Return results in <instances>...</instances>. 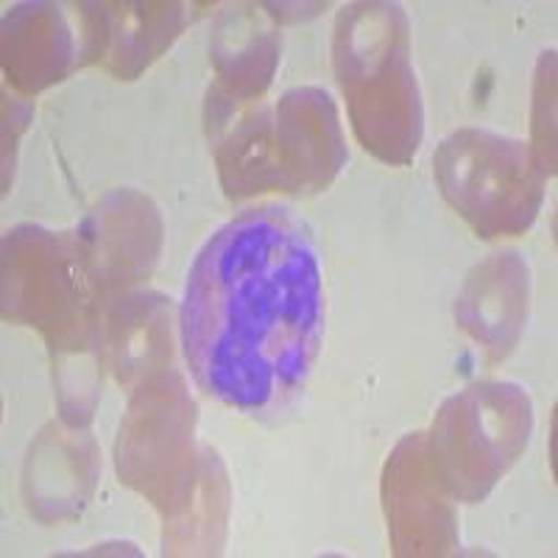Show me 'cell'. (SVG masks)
Segmentation results:
<instances>
[{"mask_svg": "<svg viewBox=\"0 0 558 558\" xmlns=\"http://www.w3.org/2000/svg\"><path fill=\"white\" fill-rule=\"evenodd\" d=\"M324 330L322 268L286 207L246 209L204 243L182 299V347L202 391L241 411L288 400Z\"/></svg>", "mask_w": 558, "mask_h": 558, "instance_id": "1", "label": "cell"}, {"mask_svg": "<svg viewBox=\"0 0 558 558\" xmlns=\"http://www.w3.org/2000/svg\"><path fill=\"white\" fill-rule=\"evenodd\" d=\"M411 28L397 3H355L338 14L336 70L357 140L402 166L422 143V96L411 68Z\"/></svg>", "mask_w": 558, "mask_h": 558, "instance_id": "2", "label": "cell"}, {"mask_svg": "<svg viewBox=\"0 0 558 558\" xmlns=\"http://www.w3.org/2000/svg\"><path fill=\"white\" fill-rule=\"evenodd\" d=\"M436 182L481 238L522 235L545 198L531 146L488 129H458L438 146Z\"/></svg>", "mask_w": 558, "mask_h": 558, "instance_id": "4", "label": "cell"}, {"mask_svg": "<svg viewBox=\"0 0 558 558\" xmlns=\"http://www.w3.org/2000/svg\"><path fill=\"white\" fill-rule=\"evenodd\" d=\"M447 488L436 477L422 433L402 438L386 466V514L393 550L400 556L450 553L458 542L456 517L445 500Z\"/></svg>", "mask_w": 558, "mask_h": 558, "instance_id": "5", "label": "cell"}, {"mask_svg": "<svg viewBox=\"0 0 558 558\" xmlns=\"http://www.w3.org/2000/svg\"><path fill=\"white\" fill-rule=\"evenodd\" d=\"M533 408L514 383H475L441 405L430 433V466L447 495L477 502L527 447Z\"/></svg>", "mask_w": 558, "mask_h": 558, "instance_id": "3", "label": "cell"}, {"mask_svg": "<svg viewBox=\"0 0 558 558\" xmlns=\"http://www.w3.org/2000/svg\"><path fill=\"white\" fill-rule=\"evenodd\" d=\"M531 305V268L520 252H497L475 268L456 302L463 330L495 361L517 347Z\"/></svg>", "mask_w": 558, "mask_h": 558, "instance_id": "7", "label": "cell"}, {"mask_svg": "<svg viewBox=\"0 0 558 558\" xmlns=\"http://www.w3.org/2000/svg\"><path fill=\"white\" fill-rule=\"evenodd\" d=\"M274 123V148L286 191L327 187L347 159L332 98L316 87L291 89L279 101Z\"/></svg>", "mask_w": 558, "mask_h": 558, "instance_id": "6", "label": "cell"}]
</instances>
